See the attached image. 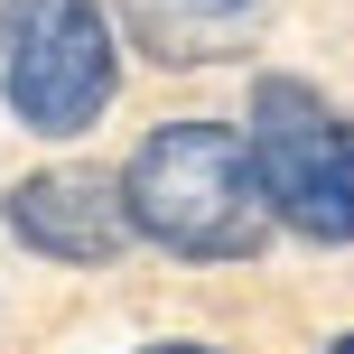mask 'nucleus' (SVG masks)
Segmentation results:
<instances>
[{"instance_id":"2","label":"nucleus","mask_w":354,"mask_h":354,"mask_svg":"<svg viewBox=\"0 0 354 354\" xmlns=\"http://www.w3.org/2000/svg\"><path fill=\"white\" fill-rule=\"evenodd\" d=\"M122 37L103 0H0V103L28 140H84L112 112Z\"/></svg>"},{"instance_id":"8","label":"nucleus","mask_w":354,"mask_h":354,"mask_svg":"<svg viewBox=\"0 0 354 354\" xmlns=\"http://www.w3.org/2000/svg\"><path fill=\"white\" fill-rule=\"evenodd\" d=\"M345 140H354V112H345Z\"/></svg>"},{"instance_id":"3","label":"nucleus","mask_w":354,"mask_h":354,"mask_svg":"<svg viewBox=\"0 0 354 354\" xmlns=\"http://www.w3.org/2000/svg\"><path fill=\"white\" fill-rule=\"evenodd\" d=\"M243 140L252 168H261V196L280 214V233L317 252L354 243V140H345V112L326 103L308 75H261L243 103Z\"/></svg>"},{"instance_id":"1","label":"nucleus","mask_w":354,"mask_h":354,"mask_svg":"<svg viewBox=\"0 0 354 354\" xmlns=\"http://www.w3.org/2000/svg\"><path fill=\"white\" fill-rule=\"evenodd\" d=\"M122 205H131L140 243H159L168 261H214V270L261 261L270 233H280V214L261 196V168H252V140L224 112L159 122L122 159Z\"/></svg>"},{"instance_id":"6","label":"nucleus","mask_w":354,"mask_h":354,"mask_svg":"<svg viewBox=\"0 0 354 354\" xmlns=\"http://www.w3.org/2000/svg\"><path fill=\"white\" fill-rule=\"evenodd\" d=\"M140 354H233V345H205V336H149Z\"/></svg>"},{"instance_id":"4","label":"nucleus","mask_w":354,"mask_h":354,"mask_svg":"<svg viewBox=\"0 0 354 354\" xmlns=\"http://www.w3.org/2000/svg\"><path fill=\"white\" fill-rule=\"evenodd\" d=\"M0 224H10L19 252L56 270H112L140 233H131V205H122V177H93V168H37L0 196Z\"/></svg>"},{"instance_id":"5","label":"nucleus","mask_w":354,"mask_h":354,"mask_svg":"<svg viewBox=\"0 0 354 354\" xmlns=\"http://www.w3.org/2000/svg\"><path fill=\"white\" fill-rule=\"evenodd\" d=\"M112 10L149 66H224L261 37L270 0H112Z\"/></svg>"},{"instance_id":"7","label":"nucleus","mask_w":354,"mask_h":354,"mask_svg":"<svg viewBox=\"0 0 354 354\" xmlns=\"http://www.w3.org/2000/svg\"><path fill=\"white\" fill-rule=\"evenodd\" d=\"M326 354H354V326H345V336H326Z\"/></svg>"}]
</instances>
